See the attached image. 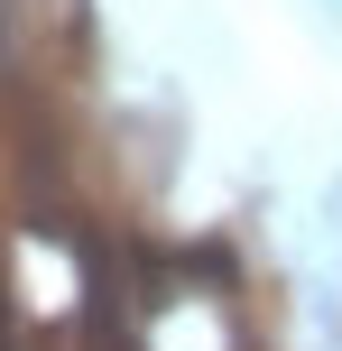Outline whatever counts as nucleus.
<instances>
[{"instance_id": "f257e3e1", "label": "nucleus", "mask_w": 342, "mask_h": 351, "mask_svg": "<svg viewBox=\"0 0 342 351\" xmlns=\"http://www.w3.org/2000/svg\"><path fill=\"white\" fill-rule=\"evenodd\" d=\"M0 351H10V324H0Z\"/></svg>"}]
</instances>
